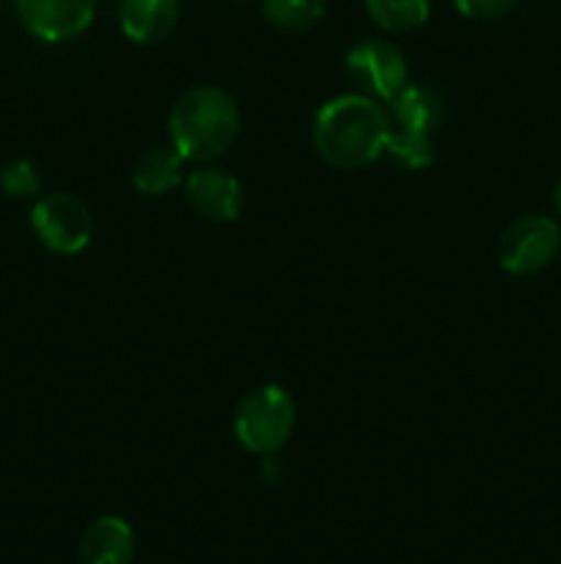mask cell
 I'll return each mask as SVG.
<instances>
[{
  "label": "cell",
  "instance_id": "cell-1",
  "mask_svg": "<svg viewBox=\"0 0 561 564\" xmlns=\"http://www.w3.org/2000/svg\"><path fill=\"white\" fill-rule=\"evenodd\" d=\"M388 113L366 94H344L319 108L314 119V147L319 158L341 171L366 169L385 152Z\"/></svg>",
  "mask_w": 561,
  "mask_h": 564
},
{
  "label": "cell",
  "instance_id": "cell-2",
  "mask_svg": "<svg viewBox=\"0 0 561 564\" xmlns=\"http://www.w3.org/2000/svg\"><path fill=\"white\" fill-rule=\"evenodd\" d=\"M170 141L185 160L207 163L231 149L240 135L237 102L215 86H198L182 94L170 110Z\"/></svg>",
  "mask_w": 561,
  "mask_h": 564
},
{
  "label": "cell",
  "instance_id": "cell-3",
  "mask_svg": "<svg viewBox=\"0 0 561 564\" xmlns=\"http://www.w3.org/2000/svg\"><path fill=\"white\" fill-rule=\"evenodd\" d=\"M391 132L385 152L405 169L435 163L432 132L440 124V99L427 86H405L391 99Z\"/></svg>",
  "mask_w": 561,
  "mask_h": 564
},
{
  "label": "cell",
  "instance_id": "cell-4",
  "mask_svg": "<svg viewBox=\"0 0 561 564\" xmlns=\"http://www.w3.org/2000/svg\"><path fill=\"white\" fill-rule=\"evenodd\" d=\"M295 427V400L280 386L253 389L237 405L234 435L248 452L270 457L289 441Z\"/></svg>",
  "mask_w": 561,
  "mask_h": 564
},
{
  "label": "cell",
  "instance_id": "cell-5",
  "mask_svg": "<svg viewBox=\"0 0 561 564\" xmlns=\"http://www.w3.org/2000/svg\"><path fill=\"white\" fill-rule=\"evenodd\" d=\"M561 251V229L544 215H522L506 226L498 242V262L506 273L531 275L548 268Z\"/></svg>",
  "mask_w": 561,
  "mask_h": 564
},
{
  "label": "cell",
  "instance_id": "cell-6",
  "mask_svg": "<svg viewBox=\"0 0 561 564\" xmlns=\"http://www.w3.org/2000/svg\"><path fill=\"white\" fill-rule=\"evenodd\" d=\"M31 226L38 240L55 253H80L91 242L94 220L86 204L72 193H50L31 209Z\"/></svg>",
  "mask_w": 561,
  "mask_h": 564
},
{
  "label": "cell",
  "instance_id": "cell-7",
  "mask_svg": "<svg viewBox=\"0 0 561 564\" xmlns=\"http://www.w3.org/2000/svg\"><path fill=\"white\" fill-rule=\"evenodd\" d=\"M346 72L366 91V97L394 99L407 86V61L396 44L366 39L346 55Z\"/></svg>",
  "mask_w": 561,
  "mask_h": 564
},
{
  "label": "cell",
  "instance_id": "cell-8",
  "mask_svg": "<svg viewBox=\"0 0 561 564\" xmlns=\"http://www.w3.org/2000/svg\"><path fill=\"white\" fill-rule=\"evenodd\" d=\"M22 25L44 42H69L94 20L97 0H14Z\"/></svg>",
  "mask_w": 561,
  "mask_h": 564
},
{
  "label": "cell",
  "instance_id": "cell-9",
  "mask_svg": "<svg viewBox=\"0 0 561 564\" xmlns=\"http://www.w3.org/2000/svg\"><path fill=\"white\" fill-rule=\"evenodd\" d=\"M187 202L209 220H234L242 213V185L223 169H198L185 180Z\"/></svg>",
  "mask_w": 561,
  "mask_h": 564
},
{
  "label": "cell",
  "instance_id": "cell-10",
  "mask_svg": "<svg viewBox=\"0 0 561 564\" xmlns=\"http://www.w3.org/2000/svg\"><path fill=\"white\" fill-rule=\"evenodd\" d=\"M135 534L119 516H102L86 529L80 540V564H132Z\"/></svg>",
  "mask_w": 561,
  "mask_h": 564
},
{
  "label": "cell",
  "instance_id": "cell-11",
  "mask_svg": "<svg viewBox=\"0 0 561 564\" xmlns=\"http://www.w3.org/2000/svg\"><path fill=\"white\" fill-rule=\"evenodd\" d=\"M179 20V0H121L119 22L127 39L138 44H157Z\"/></svg>",
  "mask_w": 561,
  "mask_h": 564
},
{
  "label": "cell",
  "instance_id": "cell-12",
  "mask_svg": "<svg viewBox=\"0 0 561 564\" xmlns=\"http://www.w3.org/2000/svg\"><path fill=\"white\" fill-rule=\"evenodd\" d=\"M135 187L146 196H163L185 182V158L174 147H154L138 158L132 171Z\"/></svg>",
  "mask_w": 561,
  "mask_h": 564
},
{
  "label": "cell",
  "instance_id": "cell-13",
  "mask_svg": "<svg viewBox=\"0 0 561 564\" xmlns=\"http://www.w3.org/2000/svg\"><path fill=\"white\" fill-rule=\"evenodd\" d=\"M372 20L385 31H413L429 20V0H366Z\"/></svg>",
  "mask_w": 561,
  "mask_h": 564
},
{
  "label": "cell",
  "instance_id": "cell-14",
  "mask_svg": "<svg viewBox=\"0 0 561 564\" xmlns=\"http://www.w3.org/2000/svg\"><path fill=\"white\" fill-rule=\"evenodd\" d=\"M262 11L280 31H306L324 17V0H262Z\"/></svg>",
  "mask_w": 561,
  "mask_h": 564
},
{
  "label": "cell",
  "instance_id": "cell-15",
  "mask_svg": "<svg viewBox=\"0 0 561 564\" xmlns=\"http://www.w3.org/2000/svg\"><path fill=\"white\" fill-rule=\"evenodd\" d=\"M0 191L11 198H36L42 191V180L31 160L16 158L0 169Z\"/></svg>",
  "mask_w": 561,
  "mask_h": 564
},
{
  "label": "cell",
  "instance_id": "cell-16",
  "mask_svg": "<svg viewBox=\"0 0 561 564\" xmlns=\"http://www.w3.org/2000/svg\"><path fill=\"white\" fill-rule=\"evenodd\" d=\"M457 9L471 20H498L517 6V0H454Z\"/></svg>",
  "mask_w": 561,
  "mask_h": 564
},
{
  "label": "cell",
  "instance_id": "cell-17",
  "mask_svg": "<svg viewBox=\"0 0 561 564\" xmlns=\"http://www.w3.org/2000/svg\"><path fill=\"white\" fill-rule=\"evenodd\" d=\"M550 202H553V209H556V213L561 215V180L556 182V187H553V196H550Z\"/></svg>",
  "mask_w": 561,
  "mask_h": 564
}]
</instances>
